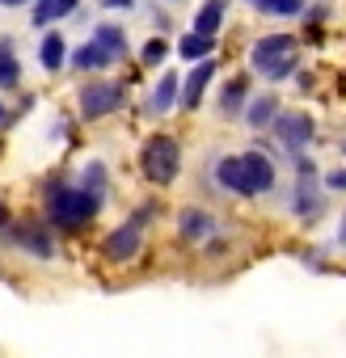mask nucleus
<instances>
[{
  "mask_svg": "<svg viewBox=\"0 0 346 358\" xmlns=\"http://www.w3.org/2000/svg\"><path fill=\"white\" fill-rule=\"evenodd\" d=\"M270 131H275V139H279V143H283L291 156H300V152L312 143V131H317V122H312L304 110H283V114H275Z\"/></svg>",
  "mask_w": 346,
  "mask_h": 358,
  "instance_id": "nucleus-6",
  "label": "nucleus"
},
{
  "mask_svg": "<svg viewBox=\"0 0 346 358\" xmlns=\"http://www.w3.org/2000/svg\"><path fill=\"white\" fill-rule=\"evenodd\" d=\"M81 186L106 199V164H102V160H89V164H85V173H81Z\"/></svg>",
  "mask_w": 346,
  "mask_h": 358,
  "instance_id": "nucleus-24",
  "label": "nucleus"
},
{
  "mask_svg": "<svg viewBox=\"0 0 346 358\" xmlns=\"http://www.w3.org/2000/svg\"><path fill=\"white\" fill-rule=\"evenodd\" d=\"M102 194L85 190V186H68V182H51L47 186V224L64 228V232H81L85 224L97 220L102 211Z\"/></svg>",
  "mask_w": 346,
  "mask_h": 358,
  "instance_id": "nucleus-1",
  "label": "nucleus"
},
{
  "mask_svg": "<svg viewBox=\"0 0 346 358\" xmlns=\"http://www.w3.org/2000/svg\"><path fill=\"white\" fill-rule=\"evenodd\" d=\"M81 0H43V5H34V26H51V22H64L76 13Z\"/></svg>",
  "mask_w": 346,
  "mask_h": 358,
  "instance_id": "nucleus-18",
  "label": "nucleus"
},
{
  "mask_svg": "<svg viewBox=\"0 0 346 358\" xmlns=\"http://www.w3.org/2000/svg\"><path fill=\"white\" fill-rule=\"evenodd\" d=\"M0 122H5V101H0Z\"/></svg>",
  "mask_w": 346,
  "mask_h": 358,
  "instance_id": "nucleus-31",
  "label": "nucleus"
},
{
  "mask_svg": "<svg viewBox=\"0 0 346 358\" xmlns=\"http://www.w3.org/2000/svg\"><path fill=\"white\" fill-rule=\"evenodd\" d=\"M110 64H114V59H110L97 43H85V47L72 55V68H76V72H97V68H110Z\"/></svg>",
  "mask_w": 346,
  "mask_h": 358,
  "instance_id": "nucleus-21",
  "label": "nucleus"
},
{
  "mask_svg": "<svg viewBox=\"0 0 346 358\" xmlns=\"http://www.w3.org/2000/svg\"><path fill=\"white\" fill-rule=\"evenodd\" d=\"M18 5H30V0H0V9H18Z\"/></svg>",
  "mask_w": 346,
  "mask_h": 358,
  "instance_id": "nucleus-28",
  "label": "nucleus"
},
{
  "mask_svg": "<svg viewBox=\"0 0 346 358\" xmlns=\"http://www.w3.org/2000/svg\"><path fill=\"white\" fill-rule=\"evenodd\" d=\"M93 43H97L110 59H123V55H127V34H123L118 26H97V30H93Z\"/></svg>",
  "mask_w": 346,
  "mask_h": 358,
  "instance_id": "nucleus-20",
  "label": "nucleus"
},
{
  "mask_svg": "<svg viewBox=\"0 0 346 358\" xmlns=\"http://www.w3.org/2000/svg\"><path fill=\"white\" fill-rule=\"evenodd\" d=\"M296 169H300V177H296V186H291V211H296L300 220H317V215L325 211V194H321V186H317L312 160L296 156Z\"/></svg>",
  "mask_w": 346,
  "mask_h": 358,
  "instance_id": "nucleus-5",
  "label": "nucleus"
},
{
  "mask_svg": "<svg viewBox=\"0 0 346 358\" xmlns=\"http://www.w3.org/2000/svg\"><path fill=\"white\" fill-rule=\"evenodd\" d=\"M139 173H144V182L152 186H173L178 182V173H182V148L173 135H152L144 139L139 148Z\"/></svg>",
  "mask_w": 346,
  "mask_h": 358,
  "instance_id": "nucleus-2",
  "label": "nucleus"
},
{
  "mask_svg": "<svg viewBox=\"0 0 346 358\" xmlns=\"http://www.w3.org/2000/svg\"><path fill=\"white\" fill-rule=\"evenodd\" d=\"M9 224V211H5V203H0V228H5Z\"/></svg>",
  "mask_w": 346,
  "mask_h": 358,
  "instance_id": "nucleus-30",
  "label": "nucleus"
},
{
  "mask_svg": "<svg viewBox=\"0 0 346 358\" xmlns=\"http://www.w3.org/2000/svg\"><path fill=\"white\" fill-rule=\"evenodd\" d=\"M22 85V64L13 55V38H0V89H18Z\"/></svg>",
  "mask_w": 346,
  "mask_h": 358,
  "instance_id": "nucleus-17",
  "label": "nucleus"
},
{
  "mask_svg": "<svg viewBox=\"0 0 346 358\" xmlns=\"http://www.w3.org/2000/svg\"><path fill=\"white\" fill-rule=\"evenodd\" d=\"M212 232H216V220H212L203 207H186V211L178 215V236H182V241L195 245V241H207Z\"/></svg>",
  "mask_w": 346,
  "mask_h": 358,
  "instance_id": "nucleus-12",
  "label": "nucleus"
},
{
  "mask_svg": "<svg viewBox=\"0 0 346 358\" xmlns=\"http://www.w3.org/2000/svg\"><path fill=\"white\" fill-rule=\"evenodd\" d=\"M118 106H123V85H114V80H89L81 89V118H89V122L114 114Z\"/></svg>",
  "mask_w": 346,
  "mask_h": 358,
  "instance_id": "nucleus-7",
  "label": "nucleus"
},
{
  "mask_svg": "<svg viewBox=\"0 0 346 358\" xmlns=\"http://www.w3.org/2000/svg\"><path fill=\"white\" fill-rule=\"evenodd\" d=\"M338 245L346 249V220H342V232H338Z\"/></svg>",
  "mask_w": 346,
  "mask_h": 358,
  "instance_id": "nucleus-29",
  "label": "nucleus"
},
{
  "mask_svg": "<svg viewBox=\"0 0 346 358\" xmlns=\"http://www.w3.org/2000/svg\"><path fill=\"white\" fill-rule=\"evenodd\" d=\"M178 93H182L178 76H173V72H165V76L156 80L152 97H148V114H169V110H173V101H178Z\"/></svg>",
  "mask_w": 346,
  "mask_h": 358,
  "instance_id": "nucleus-14",
  "label": "nucleus"
},
{
  "mask_svg": "<svg viewBox=\"0 0 346 358\" xmlns=\"http://www.w3.org/2000/svg\"><path fill=\"white\" fill-rule=\"evenodd\" d=\"M245 122H249L254 131L270 127V122H275V97H258V101H249V106H245Z\"/></svg>",
  "mask_w": 346,
  "mask_h": 358,
  "instance_id": "nucleus-22",
  "label": "nucleus"
},
{
  "mask_svg": "<svg viewBox=\"0 0 346 358\" xmlns=\"http://www.w3.org/2000/svg\"><path fill=\"white\" fill-rule=\"evenodd\" d=\"M156 215V207L152 203H144V207H135V215L127 220V224H118L106 241H102V253H106V262H114V266H123V262H131L135 253H139V245H144V228H148V220Z\"/></svg>",
  "mask_w": 346,
  "mask_h": 358,
  "instance_id": "nucleus-4",
  "label": "nucleus"
},
{
  "mask_svg": "<svg viewBox=\"0 0 346 358\" xmlns=\"http://www.w3.org/2000/svg\"><path fill=\"white\" fill-rule=\"evenodd\" d=\"M212 173H216V186H220V190L241 194V199H258V194H254V182H249V173H245V164H241V156H220Z\"/></svg>",
  "mask_w": 346,
  "mask_h": 358,
  "instance_id": "nucleus-8",
  "label": "nucleus"
},
{
  "mask_svg": "<svg viewBox=\"0 0 346 358\" xmlns=\"http://www.w3.org/2000/svg\"><path fill=\"white\" fill-rule=\"evenodd\" d=\"M241 164H245V173H249V182H254V194H270L275 186H279V169H275V160L266 156V152H241Z\"/></svg>",
  "mask_w": 346,
  "mask_h": 358,
  "instance_id": "nucleus-9",
  "label": "nucleus"
},
{
  "mask_svg": "<svg viewBox=\"0 0 346 358\" xmlns=\"http://www.w3.org/2000/svg\"><path fill=\"white\" fill-rule=\"evenodd\" d=\"M249 59H254L258 76H266V80H287V76L296 72V59H300V38H291V34H266V38L254 43Z\"/></svg>",
  "mask_w": 346,
  "mask_h": 358,
  "instance_id": "nucleus-3",
  "label": "nucleus"
},
{
  "mask_svg": "<svg viewBox=\"0 0 346 358\" xmlns=\"http://www.w3.org/2000/svg\"><path fill=\"white\" fill-rule=\"evenodd\" d=\"M39 59H43L47 72H60V68L68 64V38H64V34H47V38L39 43Z\"/></svg>",
  "mask_w": 346,
  "mask_h": 358,
  "instance_id": "nucleus-15",
  "label": "nucleus"
},
{
  "mask_svg": "<svg viewBox=\"0 0 346 358\" xmlns=\"http://www.w3.org/2000/svg\"><path fill=\"white\" fill-rule=\"evenodd\" d=\"M165 55H169V43L165 38H148L144 43V64H160Z\"/></svg>",
  "mask_w": 346,
  "mask_h": 358,
  "instance_id": "nucleus-25",
  "label": "nucleus"
},
{
  "mask_svg": "<svg viewBox=\"0 0 346 358\" xmlns=\"http://www.w3.org/2000/svg\"><path fill=\"white\" fill-rule=\"evenodd\" d=\"M212 76H216V64L212 59H199L195 68H191V76H186V85H182V106L186 110H195L199 101H203V93H207V85H212Z\"/></svg>",
  "mask_w": 346,
  "mask_h": 358,
  "instance_id": "nucleus-11",
  "label": "nucleus"
},
{
  "mask_svg": "<svg viewBox=\"0 0 346 358\" xmlns=\"http://www.w3.org/2000/svg\"><path fill=\"white\" fill-rule=\"evenodd\" d=\"M224 9H228V0H207V5L195 13V34L216 38V30L224 26Z\"/></svg>",
  "mask_w": 346,
  "mask_h": 358,
  "instance_id": "nucleus-16",
  "label": "nucleus"
},
{
  "mask_svg": "<svg viewBox=\"0 0 346 358\" xmlns=\"http://www.w3.org/2000/svg\"><path fill=\"white\" fill-rule=\"evenodd\" d=\"M178 51H182V59H207V55L216 51V43H212L207 34H195V30H191V34L178 43Z\"/></svg>",
  "mask_w": 346,
  "mask_h": 358,
  "instance_id": "nucleus-23",
  "label": "nucleus"
},
{
  "mask_svg": "<svg viewBox=\"0 0 346 358\" xmlns=\"http://www.w3.org/2000/svg\"><path fill=\"white\" fill-rule=\"evenodd\" d=\"M249 9H258V13H266V17H300L308 5L304 0H245Z\"/></svg>",
  "mask_w": 346,
  "mask_h": 358,
  "instance_id": "nucleus-19",
  "label": "nucleus"
},
{
  "mask_svg": "<svg viewBox=\"0 0 346 358\" xmlns=\"http://www.w3.org/2000/svg\"><path fill=\"white\" fill-rule=\"evenodd\" d=\"M325 186H329V190H338V194H346V169L325 173Z\"/></svg>",
  "mask_w": 346,
  "mask_h": 358,
  "instance_id": "nucleus-26",
  "label": "nucleus"
},
{
  "mask_svg": "<svg viewBox=\"0 0 346 358\" xmlns=\"http://www.w3.org/2000/svg\"><path fill=\"white\" fill-rule=\"evenodd\" d=\"M13 241H18V249H26V253L39 257V262H51V257H55V245H51V236H47L43 224H18Z\"/></svg>",
  "mask_w": 346,
  "mask_h": 358,
  "instance_id": "nucleus-10",
  "label": "nucleus"
},
{
  "mask_svg": "<svg viewBox=\"0 0 346 358\" xmlns=\"http://www.w3.org/2000/svg\"><path fill=\"white\" fill-rule=\"evenodd\" d=\"M97 5L110 13H127V9H135V0H97Z\"/></svg>",
  "mask_w": 346,
  "mask_h": 358,
  "instance_id": "nucleus-27",
  "label": "nucleus"
},
{
  "mask_svg": "<svg viewBox=\"0 0 346 358\" xmlns=\"http://www.w3.org/2000/svg\"><path fill=\"white\" fill-rule=\"evenodd\" d=\"M342 152H346V143H342Z\"/></svg>",
  "mask_w": 346,
  "mask_h": 358,
  "instance_id": "nucleus-32",
  "label": "nucleus"
},
{
  "mask_svg": "<svg viewBox=\"0 0 346 358\" xmlns=\"http://www.w3.org/2000/svg\"><path fill=\"white\" fill-rule=\"evenodd\" d=\"M39 5H43V0H39Z\"/></svg>",
  "mask_w": 346,
  "mask_h": 358,
  "instance_id": "nucleus-33",
  "label": "nucleus"
},
{
  "mask_svg": "<svg viewBox=\"0 0 346 358\" xmlns=\"http://www.w3.org/2000/svg\"><path fill=\"white\" fill-rule=\"evenodd\" d=\"M245 106H249V76H233L220 93V114L237 118V114H245Z\"/></svg>",
  "mask_w": 346,
  "mask_h": 358,
  "instance_id": "nucleus-13",
  "label": "nucleus"
}]
</instances>
